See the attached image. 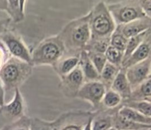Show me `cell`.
Returning <instances> with one entry per match:
<instances>
[{
  "instance_id": "obj_1",
  "label": "cell",
  "mask_w": 151,
  "mask_h": 130,
  "mask_svg": "<svg viewBox=\"0 0 151 130\" xmlns=\"http://www.w3.org/2000/svg\"><path fill=\"white\" fill-rule=\"evenodd\" d=\"M88 12L70 21L58 34L65 48L64 56H80L91 38Z\"/></svg>"
},
{
  "instance_id": "obj_2",
  "label": "cell",
  "mask_w": 151,
  "mask_h": 130,
  "mask_svg": "<svg viewBox=\"0 0 151 130\" xmlns=\"http://www.w3.org/2000/svg\"><path fill=\"white\" fill-rule=\"evenodd\" d=\"M65 48L58 35L41 41L31 51L33 66L50 65L52 67L64 55Z\"/></svg>"
},
{
  "instance_id": "obj_3",
  "label": "cell",
  "mask_w": 151,
  "mask_h": 130,
  "mask_svg": "<svg viewBox=\"0 0 151 130\" xmlns=\"http://www.w3.org/2000/svg\"><path fill=\"white\" fill-rule=\"evenodd\" d=\"M33 67L31 64L11 56L0 71V79L5 91L19 89L31 76Z\"/></svg>"
},
{
  "instance_id": "obj_4",
  "label": "cell",
  "mask_w": 151,
  "mask_h": 130,
  "mask_svg": "<svg viewBox=\"0 0 151 130\" xmlns=\"http://www.w3.org/2000/svg\"><path fill=\"white\" fill-rule=\"evenodd\" d=\"M90 39H109L116 30V25L104 1L98 2L88 12Z\"/></svg>"
},
{
  "instance_id": "obj_5",
  "label": "cell",
  "mask_w": 151,
  "mask_h": 130,
  "mask_svg": "<svg viewBox=\"0 0 151 130\" xmlns=\"http://www.w3.org/2000/svg\"><path fill=\"white\" fill-rule=\"evenodd\" d=\"M106 4L117 26L127 24L146 16L139 1H122Z\"/></svg>"
},
{
  "instance_id": "obj_6",
  "label": "cell",
  "mask_w": 151,
  "mask_h": 130,
  "mask_svg": "<svg viewBox=\"0 0 151 130\" xmlns=\"http://www.w3.org/2000/svg\"><path fill=\"white\" fill-rule=\"evenodd\" d=\"M0 41L11 56L31 64V51L19 34L9 29L0 35Z\"/></svg>"
},
{
  "instance_id": "obj_7",
  "label": "cell",
  "mask_w": 151,
  "mask_h": 130,
  "mask_svg": "<svg viewBox=\"0 0 151 130\" xmlns=\"http://www.w3.org/2000/svg\"><path fill=\"white\" fill-rule=\"evenodd\" d=\"M94 112L77 111L64 113L52 121L54 130H82Z\"/></svg>"
},
{
  "instance_id": "obj_8",
  "label": "cell",
  "mask_w": 151,
  "mask_h": 130,
  "mask_svg": "<svg viewBox=\"0 0 151 130\" xmlns=\"http://www.w3.org/2000/svg\"><path fill=\"white\" fill-rule=\"evenodd\" d=\"M106 91V87L100 81L86 82L78 91L76 98L88 102L96 111L101 106Z\"/></svg>"
},
{
  "instance_id": "obj_9",
  "label": "cell",
  "mask_w": 151,
  "mask_h": 130,
  "mask_svg": "<svg viewBox=\"0 0 151 130\" xmlns=\"http://www.w3.org/2000/svg\"><path fill=\"white\" fill-rule=\"evenodd\" d=\"M25 109L24 99L19 89H17L14 91L12 99L0 106V115L11 124L25 116Z\"/></svg>"
},
{
  "instance_id": "obj_10",
  "label": "cell",
  "mask_w": 151,
  "mask_h": 130,
  "mask_svg": "<svg viewBox=\"0 0 151 130\" xmlns=\"http://www.w3.org/2000/svg\"><path fill=\"white\" fill-rule=\"evenodd\" d=\"M58 88L67 98H76L77 93L84 83V78L79 65L71 72L60 79Z\"/></svg>"
},
{
  "instance_id": "obj_11",
  "label": "cell",
  "mask_w": 151,
  "mask_h": 130,
  "mask_svg": "<svg viewBox=\"0 0 151 130\" xmlns=\"http://www.w3.org/2000/svg\"><path fill=\"white\" fill-rule=\"evenodd\" d=\"M151 57L126 69V75L133 90L150 74Z\"/></svg>"
},
{
  "instance_id": "obj_12",
  "label": "cell",
  "mask_w": 151,
  "mask_h": 130,
  "mask_svg": "<svg viewBox=\"0 0 151 130\" xmlns=\"http://www.w3.org/2000/svg\"><path fill=\"white\" fill-rule=\"evenodd\" d=\"M25 0H0V11H5L15 24L22 22L25 18Z\"/></svg>"
},
{
  "instance_id": "obj_13",
  "label": "cell",
  "mask_w": 151,
  "mask_h": 130,
  "mask_svg": "<svg viewBox=\"0 0 151 130\" xmlns=\"http://www.w3.org/2000/svg\"><path fill=\"white\" fill-rule=\"evenodd\" d=\"M151 57V29L149 30L146 37L138 48L132 54L130 58L122 65V68H127L142 62Z\"/></svg>"
},
{
  "instance_id": "obj_14",
  "label": "cell",
  "mask_w": 151,
  "mask_h": 130,
  "mask_svg": "<svg viewBox=\"0 0 151 130\" xmlns=\"http://www.w3.org/2000/svg\"><path fill=\"white\" fill-rule=\"evenodd\" d=\"M117 28L128 39L151 29V18L145 16L127 24L117 25Z\"/></svg>"
},
{
  "instance_id": "obj_15",
  "label": "cell",
  "mask_w": 151,
  "mask_h": 130,
  "mask_svg": "<svg viewBox=\"0 0 151 130\" xmlns=\"http://www.w3.org/2000/svg\"><path fill=\"white\" fill-rule=\"evenodd\" d=\"M119 106L114 109H106L101 106L96 110L92 120V130H110L113 128V114Z\"/></svg>"
},
{
  "instance_id": "obj_16",
  "label": "cell",
  "mask_w": 151,
  "mask_h": 130,
  "mask_svg": "<svg viewBox=\"0 0 151 130\" xmlns=\"http://www.w3.org/2000/svg\"><path fill=\"white\" fill-rule=\"evenodd\" d=\"M110 89L117 92L121 96L123 101H126L130 99L132 89L127 78L125 69L121 68L112 83Z\"/></svg>"
},
{
  "instance_id": "obj_17",
  "label": "cell",
  "mask_w": 151,
  "mask_h": 130,
  "mask_svg": "<svg viewBox=\"0 0 151 130\" xmlns=\"http://www.w3.org/2000/svg\"><path fill=\"white\" fill-rule=\"evenodd\" d=\"M79 58L78 65L83 72L84 82L100 81V74L93 64L85 50L81 52Z\"/></svg>"
},
{
  "instance_id": "obj_18",
  "label": "cell",
  "mask_w": 151,
  "mask_h": 130,
  "mask_svg": "<svg viewBox=\"0 0 151 130\" xmlns=\"http://www.w3.org/2000/svg\"><path fill=\"white\" fill-rule=\"evenodd\" d=\"M80 56H63L52 67L60 79L74 70L79 64Z\"/></svg>"
},
{
  "instance_id": "obj_19",
  "label": "cell",
  "mask_w": 151,
  "mask_h": 130,
  "mask_svg": "<svg viewBox=\"0 0 151 130\" xmlns=\"http://www.w3.org/2000/svg\"><path fill=\"white\" fill-rule=\"evenodd\" d=\"M119 108L114 113L113 117V128L116 130H149V129H151V125L138 124L120 116L117 112Z\"/></svg>"
},
{
  "instance_id": "obj_20",
  "label": "cell",
  "mask_w": 151,
  "mask_h": 130,
  "mask_svg": "<svg viewBox=\"0 0 151 130\" xmlns=\"http://www.w3.org/2000/svg\"><path fill=\"white\" fill-rule=\"evenodd\" d=\"M117 112L120 116L134 122L140 124L151 125L150 117L146 116L137 111L129 106L122 104L119 106Z\"/></svg>"
},
{
  "instance_id": "obj_21",
  "label": "cell",
  "mask_w": 151,
  "mask_h": 130,
  "mask_svg": "<svg viewBox=\"0 0 151 130\" xmlns=\"http://www.w3.org/2000/svg\"><path fill=\"white\" fill-rule=\"evenodd\" d=\"M151 98V74L140 84L132 90L129 100L143 101ZM128 101V100H127Z\"/></svg>"
},
{
  "instance_id": "obj_22",
  "label": "cell",
  "mask_w": 151,
  "mask_h": 130,
  "mask_svg": "<svg viewBox=\"0 0 151 130\" xmlns=\"http://www.w3.org/2000/svg\"><path fill=\"white\" fill-rule=\"evenodd\" d=\"M121 68L107 62L100 74V81L104 85L106 90L110 89L112 83L119 72Z\"/></svg>"
},
{
  "instance_id": "obj_23",
  "label": "cell",
  "mask_w": 151,
  "mask_h": 130,
  "mask_svg": "<svg viewBox=\"0 0 151 130\" xmlns=\"http://www.w3.org/2000/svg\"><path fill=\"white\" fill-rule=\"evenodd\" d=\"M149 31V30L128 38L126 47L124 52V55L122 65L130 58L132 54L138 48L139 45L142 43V42L146 37Z\"/></svg>"
},
{
  "instance_id": "obj_24",
  "label": "cell",
  "mask_w": 151,
  "mask_h": 130,
  "mask_svg": "<svg viewBox=\"0 0 151 130\" xmlns=\"http://www.w3.org/2000/svg\"><path fill=\"white\" fill-rule=\"evenodd\" d=\"M122 101V98L117 92L109 89L103 96L101 106L106 109H114L121 105Z\"/></svg>"
},
{
  "instance_id": "obj_25",
  "label": "cell",
  "mask_w": 151,
  "mask_h": 130,
  "mask_svg": "<svg viewBox=\"0 0 151 130\" xmlns=\"http://www.w3.org/2000/svg\"><path fill=\"white\" fill-rule=\"evenodd\" d=\"M122 105L132 108L142 114L151 118V102L143 101H126L122 102Z\"/></svg>"
},
{
  "instance_id": "obj_26",
  "label": "cell",
  "mask_w": 151,
  "mask_h": 130,
  "mask_svg": "<svg viewBox=\"0 0 151 130\" xmlns=\"http://www.w3.org/2000/svg\"><path fill=\"white\" fill-rule=\"evenodd\" d=\"M110 44L109 39H90L87 44L85 51L104 54Z\"/></svg>"
},
{
  "instance_id": "obj_27",
  "label": "cell",
  "mask_w": 151,
  "mask_h": 130,
  "mask_svg": "<svg viewBox=\"0 0 151 130\" xmlns=\"http://www.w3.org/2000/svg\"><path fill=\"white\" fill-rule=\"evenodd\" d=\"M104 54L108 62L117 67L122 68L124 52L110 45Z\"/></svg>"
},
{
  "instance_id": "obj_28",
  "label": "cell",
  "mask_w": 151,
  "mask_h": 130,
  "mask_svg": "<svg viewBox=\"0 0 151 130\" xmlns=\"http://www.w3.org/2000/svg\"><path fill=\"white\" fill-rule=\"evenodd\" d=\"M127 40L128 39L123 35L116 26V30L110 37V45L124 52L126 47Z\"/></svg>"
},
{
  "instance_id": "obj_29",
  "label": "cell",
  "mask_w": 151,
  "mask_h": 130,
  "mask_svg": "<svg viewBox=\"0 0 151 130\" xmlns=\"http://www.w3.org/2000/svg\"><path fill=\"white\" fill-rule=\"evenodd\" d=\"M31 118L25 115L19 119L5 125L4 130H30Z\"/></svg>"
},
{
  "instance_id": "obj_30",
  "label": "cell",
  "mask_w": 151,
  "mask_h": 130,
  "mask_svg": "<svg viewBox=\"0 0 151 130\" xmlns=\"http://www.w3.org/2000/svg\"><path fill=\"white\" fill-rule=\"evenodd\" d=\"M87 54L97 71L100 74L107 62L105 54L93 52H87Z\"/></svg>"
},
{
  "instance_id": "obj_31",
  "label": "cell",
  "mask_w": 151,
  "mask_h": 130,
  "mask_svg": "<svg viewBox=\"0 0 151 130\" xmlns=\"http://www.w3.org/2000/svg\"><path fill=\"white\" fill-rule=\"evenodd\" d=\"M30 130H54L52 121H47L38 118H32Z\"/></svg>"
},
{
  "instance_id": "obj_32",
  "label": "cell",
  "mask_w": 151,
  "mask_h": 130,
  "mask_svg": "<svg viewBox=\"0 0 151 130\" xmlns=\"http://www.w3.org/2000/svg\"><path fill=\"white\" fill-rule=\"evenodd\" d=\"M10 57L11 55L5 46L0 41V71Z\"/></svg>"
},
{
  "instance_id": "obj_33",
  "label": "cell",
  "mask_w": 151,
  "mask_h": 130,
  "mask_svg": "<svg viewBox=\"0 0 151 130\" xmlns=\"http://www.w3.org/2000/svg\"><path fill=\"white\" fill-rule=\"evenodd\" d=\"M139 2L145 15L151 18V0H141Z\"/></svg>"
},
{
  "instance_id": "obj_34",
  "label": "cell",
  "mask_w": 151,
  "mask_h": 130,
  "mask_svg": "<svg viewBox=\"0 0 151 130\" xmlns=\"http://www.w3.org/2000/svg\"><path fill=\"white\" fill-rule=\"evenodd\" d=\"M11 20L9 18L0 19V35L9 29Z\"/></svg>"
},
{
  "instance_id": "obj_35",
  "label": "cell",
  "mask_w": 151,
  "mask_h": 130,
  "mask_svg": "<svg viewBox=\"0 0 151 130\" xmlns=\"http://www.w3.org/2000/svg\"><path fill=\"white\" fill-rule=\"evenodd\" d=\"M5 89L0 79V106L5 104Z\"/></svg>"
},
{
  "instance_id": "obj_36",
  "label": "cell",
  "mask_w": 151,
  "mask_h": 130,
  "mask_svg": "<svg viewBox=\"0 0 151 130\" xmlns=\"http://www.w3.org/2000/svg\"><path fill=\"white\" fill-rule=\"evenodd\" d=\"M95 112H96V111H95L94 114L93 115H91L89 118L88 121L85 124V125L84 126V127H83L82 130H92V120H93V116L94 115Z\"/></svg>"
},
{
  "instance_id": "obj_37",
  "label": "cell",
  "mask_w": 151,
  "mask_h": 130,
  "mask_svg": "<svg viewBox=\"0 0 151 130\" xmlns=\"http://www.w3.org/2000/svg\"><path fill=\"white\" fill-rule=\"evenodd\" d=\"M145 101H149V102H151V98H149V99H146V100H145Z\"/></svg>"
},
{
  "instance_id": "obj_38",
  "label": "cell",
  "mask_w": 151,
  "mask_h": 130,
  "mask_svg": "<svg viewBox=\"0 0 151 130\" xmlns=\"http://www.w3.org/2000/svg\"><path fill=\"white\" fill-rule=\"evenodd\" d=\"M110 130H116V129H115L114 128H111Z\"/></svg>"
},
{
  "instance_id": "obj_39",
  "label": "cell",
  "mask_w": 151,
  "mask_h": 130,
  "mask_svg": "<svg viewBox=\"0 0 151 130\" xmlns=\"http://www.w3.org/2000/svg\"><path fill=\"white\" fill-rule=\"evenodd\" d=\"M150 73H151V62H150Z\"/></svg>"
},
{
  "instance_id": "obj_40",
  "label": "cell",
  "mask_w": 151,
  "mask_h": 130,
  "mask_svg": "<svg viewBox=\"0 0 151 130\" xmlns=\"http://www.w3.org/2000/svg\"><path fill=\"white\" fill-rule=\"evenodd\" d=\"M0 130H4V129H3V128H2V129H1Z\"/></svg>"
},
{
  "instance_id": "obj_41",
  "label": "cell",
  "mask_w": 151,
  "mask_h": 130,
  "mask_svg": "<svg viewBox=\"0 0 151 130\" xmlns=\"http://www.w3.org/2000/svg\"><path fill=\"white\" fill-rule=\"evenodd\" d=\"M149 130H151V129H149Z\"/></svg>"
}]
</instances>
